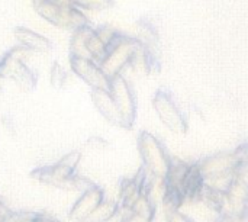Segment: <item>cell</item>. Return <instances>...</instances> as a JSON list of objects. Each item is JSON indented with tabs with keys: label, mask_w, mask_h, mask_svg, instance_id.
<instances>
[{
	"label": "cell",
	"mask_w": 248,
	"mask_h": 222,
	"mask_svg": "<svg viewBox=\"0 0 248 222\" xmlns=\"http://www.w3.org/2000/svg\"><path fill=\"white\" fill-rule=\"evenodd\" d=\"M31 54L33 52L19 44L6 54H3V57L0 58V79L12 80L19 87L26 90L35 87V74L26 64V60Z\"/></svg>",
	"instance_id": "277c9868"
},
{
	"label": "cell",
	"mask_w": 248,
	"mask_h": 222,
	"mask_svg": "<svg viewBox=\"0 0 248 222\" xmlns=\"http://www.w3.org/2000/svg\"><path fill=\"white\" fill-rule=\"evenodd\" d=\"M33 7L41 17L61 29L73 32L90 25L84 10L74 4H58L52 0H33Z\"/></svg>",
	"instance_id": "6da1fadb"
},
{
	"label": "cell",
	"mask_w": 248,
	"mask_h": 222,
	"mask_svg": "<svg viewBox=\"0 0 248 222\" xmlns=\"http://www.w3.org/2000/svg\"><path fill=\"white\" fill-rule=\"evenodd\" d=\"M119 211H121L119 202L103 201L83 222H109L119 214Z\"/></svg>",
	"instance_id": "9a60e30c"
},
{
	"label": "cell",
	"mask_w": 248,
	"mask_h": 222,
	"mask_svg": "<svg viewBox=\"0 0 248 222\" xmlns=\"http://www.w3.org/2000/svg\"><path fill=\"white\" fill-rule=\"evenodd\" d=\"M81 10H106L113 6V0H71Z\"/></svg>",
	"instance_id": "2e32d148"
},
{
	"label": "cell",
	"mask_w": 248,
	"mask_h": 222,
	"mask_svg": "<svg viewBox=\"0 0 248 222\" xmlns=\"http://www.w3.org/2000/svg\"><path fill=\"white\" fill-rule=\"evenodd\" d=\"M214 222H238L237 221V217H235V214H232V212H222V214H218V215H215V221Z\"/></svg>",
	"instance_id": "44dd1931"
},
{
	"label": "cell",
	"mask_w": 248,
	"mask_h": 222,
	"mask_svg": "<svg viewBox=\"0 0 248 222\" xmlns=\"http://www.w3.org/2000/svg\"><path fill=\"white\" fill-rule=\"evenodd\" d=\"M92 26L86 25L83 28H78L71 32V39H70V57H81V58H89L87 49H86V39L90 32Z\"/></svg>",
	"instance_id": "5bb4252c"
},
{
	"label": "cell",
	"mask_w": 248,
	"mask_h": 222,
	"mask_svg": "<svg viewBox=\"0 0 248 222\" xmlns=\"http://www.w3.org/2000/svg\"><path fill=\"white\" fill-rule=\"evenodd\" d=\"M109 92L119 111L122 119V128L131 129L137 118V99L131 83L124 74L115 76L110 79Z\"/></svg>",
	"instance_id": "5b68a950"
},
{
	"label": "cell",
	"mask_w": 248,
	"mask_h": 222,
	"mask_svg": "<svg viewBox=\"0 0 248 222\" xmlns=\"http://www.w3.org/2000/svg\"><path fill=\"white\" fill-rule=\"evenodd\" d=\"M153 108L160 119V122L173 134L185 135L189 129L187 121L177 106L176 100L166 90H158L153 97Z\"/></svg>",
	"instance_id": "8992f818"
},
{
	"label": "cell",
	"mask_w": 248,
	"mask_h": 222,
	"mask_svg": "<svg viewBox=\"0 0 248 222\" xmlns=\"http://www.w3.org/2000/svg\"><path fill=\"white\" fill-rule=\"evenodd\" d=\"M103 190L99 186H93L81 193V196L77 199L74 206L70 211V218L74 221L83 222L102 202H103Z\"/></svg>",
	"instance_id": "ba28073f"
},
{
	"label": "cell",
	"mask_w": 248,
	"mask_h": 222,
	"mask_svg": "<svg viewBox=\"0 0 248 222\" xmlns=\"http://www.w3.org/2000/svg\"><path fill=\"white\" fill-rule=\"evenodd\" d=\"M80 160H81V154H80L78 151H71V153L65 154L58 163H60L61 166H64V167H67V169L76 172V167L78 166Z\"/></svg>",
	"instance_id": "ac0fdd59"
},
{
	"label": "cell",
	"mask_w": 248,
	"mask_h": 222,
	"mask_svg": "<svg viewBox=\"0 0 248 222\" xmlns=\"http://www.w3.org/2000/svg\"><path fill=\"white\" fill-rule=\"evenodd\" d=\"M35 214H15V212H9L1 222H31Z\"/></svg>",
	"instance_id": "ffe728a7"
},
{
	"label": "cell",
	"mask_w": 248,
	"mask_h": 222,
	"mask_svg": "<svg viewBox=\"0 0 248 222\" xmlns=\"http://www.w3.org/2000/svg\"><path fill=\"white\" fill-rule=\"evenodd\" d=\"M70 68L81 81H84L90 87V90L109 89L110 77L103 71L99 63L90 58L70 57Z\"/></svg>",
	"instance_id": "52a82bcc"
},
{
	"label": "cell",
	"mask_w": 248,
	"mask_h": 222,
	"mask_svg": "<svg viewBox=\"0 0 248 222\" xmlns=\"http://www.w3.org/2000/svg\"><path fill=\"white\" fill-rule=\"evenodd\" d=\"M201 202L215 215L225 212V206H227V198L225 193L208 183H205L202 195H201Z\"/></svg>",
	"instance_id": "7c38bea8"
},
{
	"label": "cell",
	"mask_w": 248,
	"mask_h": 222,
	"mask_svg": "<svg viewBox=\"0 0 248 222\" xmlns=\"http://www.w3.org/2000/svg\"><path fill=\"white\" fill-rule=\"evenodd\" d=\"M141 47L142 44L138 41V38H131L124 33H119L115 38V41L108 47V52L103 61L100 63L103 71L110 79L124 74V71L131 67Z\"/></svg>",
	"instance_id": "7a4b0ae2"
},
{
	"label": "cell",
	"mask_w": 248,
	"mask_h": 222,
	"mask_svg": "<svg viewBox=\"0 0 248 222\" xmlns=\"http://www.w3.org/2000/svg\"><path fill=\"white\" fill-rule=\"evenodd\" d=\"M126 214L122 217V221L121 222H153L154 220L144 215V214H140V212H135V211H125Z\"/></svg>",
	"instance_id": "d6986e66"
},
{
	"label": "cell",
	"mask_w": 248,
	"mask_h": 222,
	"mask_svg": "<svg viewBox=\"0 0 248 222\" xmlns=\"http://www.w3.org/2000/svg\"><path fill=\"white\" fill-rule=\"evenodd\" d=\"M31 222H57V221H55V220H52V218H49V217H45V215L35 214Z\"/></svg>",
	"instance_id": "603a6c76"
},
{
	"label": "cell",
	"mask_w": 248,
	"mask_h": 222,
	"mask_svg": "<svg viewBox=\"0 0 248 222\" xmlns=\"http://www.w3.org/2000/svg\"><path fill=\"white\" fill-rule=\"evenodd\" d=\"M67 80V71L64 70V67L58 63H54L52 67H51V71H49V81H51V86L55 87V89H60L64 86Z\"/></svg>",
	"instance_id": "e0dca14e"
},
{
	"label": "cell",
	"mask_w": 248,
	"mask_h": 222,
	"mask_svg": "<svg viewBox=\"0 0 248 222\" xmlns=\"http://www.w3.org/2000/svg\"><path fill=\"white\" fill-rule=\"evenodd\" d=\"M138 153L142 161V167L157 179H166L171 166V159L169 157L164 145L151 132L142 131L137 140Z\"/></svg>",
	"instance_id": "3957f363"
},
{
	"label": "cell",
	"mask_w": 248,
	"mask_h": 222,
	"mask_svg": "<svg viewBox=\"0 0 248 222\" xmlns=\"http://www.w3.org/2000/svg\"><path fill=\"white\" fill-rule=\"evenodd\" d=\"M235 217H237L238 222H248V208L244 209L243 212H240V214H235Z\"/></svg>",
	"instance_id": "cb8c5ba5"
},
{
	"label": "cell",
	"mask_w": 248,
	"mask_h": 222,
	"mask_svg": "<svg viewBox=\"0 0 248 222\" xmlns=\"http://www.w3.org/2000/svg\"><path fill=\"white\" fill-rule=\"evenodd\" d=\"M13 35H15V39L17 41V44L22 45L23 48L29 49L31 52H49L52 49V44L46 36H44L29 28L17 26L15 29Z\"/></svg>",
	"instance_id": "8fae6325"
},
{
	"label": "cell",
	"mask_w": 248,
	"mask_h": 222,
	"mask_svg": "<svg viewBox=\"0 0 248 222\" xmlns=\"http://www.w3.org/2000/svg\"><path fill=\"white\" fill-rule=\"evenodd\" d=\"M227 206L230 212L240 214L248 208V179L235 176L225 192Z\"/></svg>",
	"instance_id": "30bf717a"
},
{
	"label": "cell",
	"mask_w": 248,
	"mask_h": 222,
	"mask_svg": "<svg viewBox=\"0 0 248 222\" xmlns=\"http://www.w3.org/2000/svg\"><path fill=\"white\" fill-rule=\"evenodd\" d=\"M167 222H193L189 217H186L185 214H182L180 211L179 212H176L173 217H170L169 220H167Z\"/></svg>",
	"instance_id": "7402d4cb"
},
{
	"label": "cell",
	"mask_w": 248,
	"mask_h": 222,
	"mask_svg": "<svg viewBox=\"0 0 248 222\" xmlns=\"http://www.w3.org/2000/svg\"><path fill=\"white\" fill-rule=\"evenodd\" d=\"M92 102L97 112L112 125L122 128V119L119 115V111L113 102V97L109 92V89H96L90 90Z\"/></svg>",
	"instance_id": "9c48e42d"
},
{
	"label": "cell",
	"mask_w": 248,
	"mask_h": 222,
	"mask_svg": "<svg viewBox=\"0 0 248 222\" xmlns=\"http://www.w3.org/2000/svg\"><path fill=\"white\" fill-rule=\"evenodd\" d=\"M86 49H87V55L90 60L96 61V63H102L106 52H108V45L106 42L99 36V33L96 32V28H92L87 39H86Z\"/></svg>",
	"instance_id": "4fadbf2b"
}]
</instances>
